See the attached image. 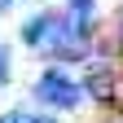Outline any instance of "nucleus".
<instances>
[{"label":"nucleus","instance_id":"2","mask_svg":"<svg viewBox=\"0 0 123 123\" xmlns=\"http://www.w3.org/2000/svg\"><path fill=\"white\" fill-rule=\"evenodd\" d=\"M84 92H88L92 101H105V105H110V101L119 97V75H114L110 66H92L88 79H84Z\"/></svg>","mask_w":123,"mask_h":123},{"label":"nucleus","instance_id":"7","mask_svg":"<svg viewBox=\"0 0 123 123\" xmlns=\"http://www.w3.org/2000/svg\"><path fill=\"white\" fill-rule=\"evenodd\" d=\"M31 123H57V119H44V114H31Z\"/></svg>","mask_w":123,"mask_h":123},{"label":"nucleus","instance_id":"9","mask_svg":"<svg viewBox=\"0 0 123 123\" xmlns=\"http://www.w3.org/2000/svg\"><path fill=\"white\" fill-rule=\"evenodd\" d=\"M110 123H123V119H110Z\"/></svg>","mask_w":123,"mask_h":123},{"label":"nucleus","instance_id":"8","mask_svg":"<svg viewBox=\"0 0 123 123\" xmlns=\"http://www.w3.org/2000/svg\"><path fill=\"white\" fill-rule=\"evenodd\" d=\"M5 9H9V0H0V13H5Z\"/></svg>","mask_w":123,"mask_h":123},{"label":"nucleus","instance_id":"6","mask_svg":"<svg viewBox=\"0 0 123 123\" xmlns=\"http://www.w3.org/2000/svg\"><path fill=\"white\" fill-rule=\"evenodd\" d=\"M5 84H9V53L0 49V88H5Z\"/></svg>","mask_w":123,"mask_h":123},{"label":"nucleus","instance_id":"5","mask_svg":"<svg viewBox=\"0 0 123 123\" xmlns=\"http://www.w3.org/2000/svg\"><path fill=\"white\" fill-rule=\"evenodd\" d=\"M92 5H97V0H70V18H92Z\"/></svg>","mask_w":123,"mask_h":123},{"label":"nucleus","instance_id":"1","mask_svg":"<svg viewBox=\"0 0 123 123\" xmlns=\"http://www.w3.org/2000/svg\"><path fill=\"white\" fill-rule=\"evenodd\" d=\"M35 97H40L44 105H57V110H75V105L84 101V88H75L66 70H49V75L35 84Z\"/></svg>","mask_w":123,"mask_h":123},{"label":"nucleus","instance_id":"4","mask_svg":"<svg viewBox=\"0 0 123 123\" xmlns=\"http://www.w3.org/2000/svg\"><path fill=\"white\" fill-rule=\"evenodd\" d=\"M49 22H53V13H44V18H35V22H26V31H22V40H26V44H40V35L49 31Z\"/></svg>","mask_w":123,"mask_h":123},{"label":"nucleus","instance_id":"3","mask_svg":"<svg viewBox=\"0 0 123 123\" xmlns=\"http://www.w3.org/2000/svg\"><path fill=\"white\" fill-rule=\"evenodd\" d=\"M49 53L62 57V62H79V57H88V40H84V31H79V35H66L62 44H53Z\"/></svg>","mask_w":123,"mask_h":123}]
</instances>
